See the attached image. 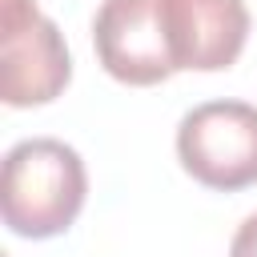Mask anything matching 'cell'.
<instances>
[{"label":"cell","mask_w":257,"mask_h":257,"mask_svg":"<svg viewBox=\"0 0 257 257\" xmlns=\"http://www.w3.org/2000/svg\"><path fill=\"white\" fill-rule=\"evenodd\" d=\"M88 197V173L72 145L56 137H28L4 153L0 213L16 237L48 241L72 229Z\"/></svg>","instance_id":"obj_1"},{"label":"cell","mask_w":257,"mask_h":257,"mask_svg":"<svg viewBox=\"0 0 257 257\" xmlns=\"http://www.w3.org/2000/svg\"><path fill=\"white\" fill-rule=\"evenodd\" d=\"M181 169L217 193L257 185V104L201 100L177 124Z\"/></svg>","instance_id":"obj_2"},{"label":"cell","mask_w":257,"mask_h":257,"mask_svg":"<svg viewBox=\"0 0 257 257\" xmlns=\"http://www.w3.org/2000/svg\"><path fill=\"white\" fill-rule=\"evenodd\" d=\"M72 80V56L60 28L36 0H0V96L8 108L48 104Z\"/></svg>","instance_id":"obj_3"},{"label":"cell","mask_w":257,"mask_h":257,"mask_svg":"<svg viewBox=\"0 0 257 257\" xmlns=\"http://www.w3.org/2000/svg\"><path fill=\"white\" fill-rule=\"evenodd\" d=\"M92 48L100 68L133 88L177 76L161 0H100L92 16Z\"/></svg>","instance_id":"obj_4"},{"label":"cell","mask_w":257,"mask_h":257,"mask_svg":"<svg viewBox=\"0 0 257 257\" xmlns=\"http://www.w3.org/2000/svg\"><path fill=\"white\" fill-rule=\"evenodd\" d=\"M177 72H221L249 40L245 0H161Z\"/></svg>","instance_id":"obj_5"},{"label":"cell","mask_w":257,"mask_h":257,"mask_svg":"<svg viewBox=\"0 0 257 257\" xmlns=\"http://www.w3.org/2000/svg\"><path fill=\"white\" fill-rule=\"evenodd\" d=\"M229 257H257V213H249L237 225V233L229 241Z\"/></svg>","instance_id":"obj_6"}]
</instances>
